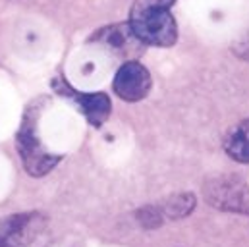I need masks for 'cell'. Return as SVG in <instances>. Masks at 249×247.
<instances>
[{"instance_id": "obj_1", "label": "cell", "mask_w": 249, "mask_h": 247, "mask_svg": "<svg viewBox=\"0 0 249 247\" xmlns=\"http://www.w3.org/2000/svg\"><path fill=\"white\" fill-rule=\"evenodd\" d=\"M176 0H135L129 10V27L145 47L170 49L178 41V25L170 12Z\"/></svg>"}, {"instance_id": "obj_2", "label": "cell", "mask_w": 249, "mask_h": 247, "mask_svg": "<svg viewBox=\"0 0 249 247\" xmlns=\"http://www.w3.org/2000/svg\"><path fill=\"white\" fill-rule=\"evenodd\" d=\"M45 103H47V99L41 97V99L31 101L25 106L21 124H19L18 133H16V149L19 153L23 168L33 178L47 176L56 164L62 162L64 159L62 155L49 153L39 139V118H41V112L45 108Z\"/></svg>"}, {"instance_id": "obj_3", "label": "cell", "mask_w": 249, "mask_h": 247, "mask_svg": "<svg viewBox=\"0 0 249 247\" xmlns=\"http://www.w3.org/2000/svg\"><path fill=\"white\" fill-rule=\"evenodd\" d=\"M203 199L216 211L249 216V184L236 174L207 178L203 184Z\"/></svg>"}, {"instance_id": "obj_4", "label": "cell", "mask_w": 249, "mask_h": 247, "mask_svg": "<svg viewBox=\"0 0 249 247\" xmlns=\"http://www.w3.org/2000/svg\"><path fill=\"white\" fill-rule=\"evenodd\" d=\"M47 228L43 212H19L0 218V247H29Z\"/></svg>"}, {"instance_id": "obj_5", "label": "cell", "mask_w": 249, "mask_h": 247, "mask_svg": "<svg viewBox=\"0 0 249 247\" xmlns=\"http://www.w3.org/2000/svg\"><path fill=\"white\" fill-rule=\"evenodd\" d=\"M51 85H53L54 93H58L60 97H66V99H70L71 103L77 105V108L81 110V114L85 116L89 125L103 127V124L108 120V116L112 112V103H110V97L107 93H103V91H97V93L77 91L60 75L54 77Z\"/></svg>"}, {"instance_id": "obj_6", "label": "cell", "mask_w": 249, "mask_h": 247, "mask_svg": "<svg viewBox=\"0 0 249 247\" xmlns=\"http://www.w3.org/2000/svg\"><path fill=\"white\" fill-rule=\"evenodd\" d=\"M153 87V79L149 70L139 60H127L120 66L114 75L112 89L125 103H139L143 101Z\"/></svg>"}, {"instance_id": "obj_7", "label": "cell", "mask_w": 249, "mask_h": 247, "mask_svg": "<svg viewBox=\"0 0 249 247\" xmlns=\"http://www.w3.org/2000/svg\"><path fill=\"white\" fill-rule=\"evenodd\" d=\"M89 41L107 47L110 53L118 54L125 62L137 60V56L145 51V45L133 35V31H131L127 21L125 23H114V25L99 29L97 33H93L89 37Z\"/></svg>"}, {"instance_id": "obj_8", "label": "cell", "mask_w": 249, "mask_h": 247, "mask_svg": "<svg viewBox=\"0 0 249 247\" xmlns=\"http://www.w3.org/2000/svg\"><path fill=\"white\" fill-rule=\"evenodd\" d=\"M226 155L242 164H249V118L240 122L224 141Z\"/></svg>"}, {"instance_id": "obj_9", "label": "cell", "mask_w": 249, "mask_h": 247, "mask_svg": "<svg viewBox=\"0 0 249 247\" xmlns=\"http://www.w3.org/2000/svg\"><path fill=\"white\" fill-rule=\"evenodd\" d=\"M195 205H197V197L191 191H180V193H174V195L166 197L159 205V209H160L164 218L182 220L195 211Z\"/></svg>"}, {"instance_id": "obj_10", "label": "cell", "mask_w": 249, "mask_h": 247, "mask_svg": "<svg viewBox=\"0 0 249 247\" xmlns=\"http://www.w3.org/2000/svg\"><path fill=\"white\" fill-rule=\"evenodd\" d=\"M135 220L143 230H157L164 224V216L159 209V205H145L135 211Z\"/></svg>"}, {"instance_id": "obj_11", "label": "cell", "mask_w": 249, "mask_h": 247, "mask_svg": "<svg viewBox=\"0 0 249 247\" xmlns=\"http://www.w3.org/2000/svg\"><path fill=\"white\" fill-rule=\"evenodd\" d=\"M232 53H234L238 58L249 62V33L248 35H244V37L232 47Z\"/></svg>"}]
</instances>
